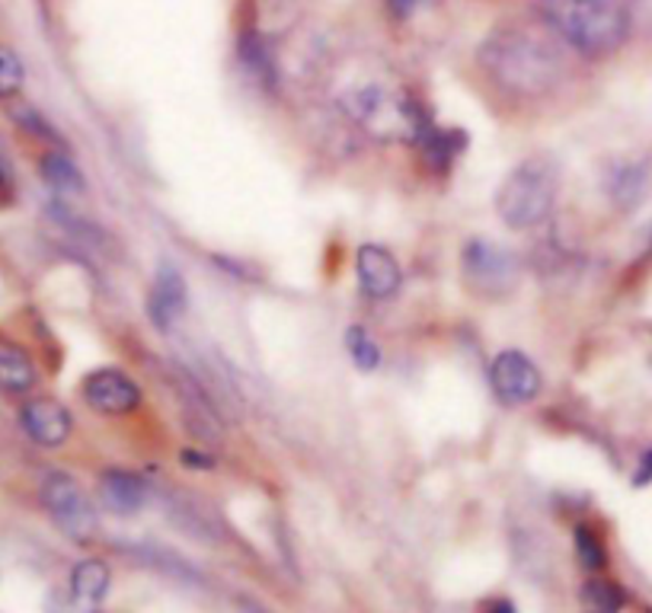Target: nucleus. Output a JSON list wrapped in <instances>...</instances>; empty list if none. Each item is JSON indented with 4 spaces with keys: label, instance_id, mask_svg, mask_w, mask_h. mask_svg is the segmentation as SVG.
<instances>
[{
    "label": "nucleus",
    "instance_id": "obj_9",
    "mask_svg": "<svg viewBox=\"0 0 652 613\" xmlns=\"http://www.w3.org/2000/svg\"><path fill=\"white\" fill-rule=\"evenodd\" d=\"M20 422L39 448H61L71 438V428H74L68 406L52 400V397H35V400L23 402Z\"/></svg>",
    "mask_w": 652,
    "mask_h": 613
},
{
    "label": "nucleus",
    "instance_id": "obj_20",
    "mask_svg": "<svg viewBox=\"0 0 652 613\" xmlns=\"http://www.w3.org/2000/svg\"><path fill=\"white\" fill-rule=\"evenodd\" d=\"M575 556L582 562V569H589V572H601L608 565V550H604L601 537L585 524L575 528Z\"/></svg>",
    "mask_w": 652,
    "mask_h": 613
},
{
    "label": "nucleus",
    "instance_id": "obj_24",
    "mask_svg": "<svg viewBox=\"0 0 652 613\" xmlns=\"http://www.w3.org/2000/svg\"><path fill=\"white\" fill-rule=\"evenodd\" d=\"M183 463H190V470H212L215 467V460L208 453L198 451H183Z\"/></svg>",
    "mask_w": 652,
    "mask_h": 613
},
{
    "label": "nucleus",
    "instance_id": "obj_10",
    "mask_svg": "<svg viewBox=\"0 0 652 613\" xmlns=\"http://www.w3.org/2000/svg\"><path fill=\"white\" fill-rule=\"evenodd\" d=\"M355 272H358V282H361L365 294L375 300L394 297L404 285V272H400V263L394 259V253H387L384 246H375V243L358 246Z\"/></svg>",
    "mask_w": 652,
    "mask_h": 613
},
{
    "label": "nucleus",
    "instance_id": "obj_5",
    "mask_svg": "<svg viewBox=\"0 0 652 613\" xmlns=\"http://www.w3.org/2000/svg\"><path fill=\"white\" fill-rule=\"evenodd\" d=\"M42 505L52 514L54 528L78 540V543H86L93 540L96 533V511L90 505L86 492L81 489V482L68 473H49L42 480Z\"/></svg>",
    "mask_w": 652,
    "mask_h": 613
},
{
    "label": "nucleus",
    "instance_id": "obj_21",
    "mask_svg": "<svg viewBox=\"0 0 652 613\" xmlns=\"http://www.w3.org/2000/svg\"><path fill=\"white\" fill-rule=\"evenodd\" d=\"M23 81H27V71H23V61L20 54L7 45H0V100H10L23 90Z\"/></svg>",
    "mask_w": 652,
    "mask_h": 613
},
{
    "label": "nucleus",
    "instance_id": "obj_26",
    "mask_svg": "<svg viewBox=\"0 0 652 613\" xmlns=\"http://www.w3.org/2000/svg\"><path fill=\"white\" fill-rule=\"evenodd\" d=\"M237 607H241L244 613H272L269 607H263L259 601H253V597H246V594H241V597H237Z\"/></svg>",
    "mask_w": 652,
    "mask_h": 613
},
{
    "label": "nucleus",
    "instance_id": "obj_13",
    "mask_svg": "<svg viewBox=\"0 0 652 613\" xmlns=\"http://www.w3.org/2000/svg\"><path fill=\"white\" fill-rule=\"evenodd\" d=\"M35 361L27 348L0 336V390L10 397H27L35 387Z\"/></svg>",
    "mask_w": 652,
    "mask_h": 613
},
{
    "label": "nucleus",
    "instance_id": "obj_28",
    "mask_svg": "<svg viewBox=\"0 0 652 613\" xmlns=\"http://www.w3.org/2000/svg\"><path fill=\"white\" fill-rule=\"evenodd\" d=\"M0 186H3V166H0Z\"/></svg>",
    "mask_w": 652,
    "mask_h": 613
},
{
    "label": "nucleus",
    "instance_id": "obj_8",
    "mask_svg": "<svg viewBox=\"0 0 652 613\" xmlns=\"http://www.w3.org/2000/svg\"><path fill=\"white\" fill-rule=\"evenodd\" d=\"M190 310V292H186V278L183 272L170 263H163L157 268V278L151 285V294H147V314H151V323L161 329V333H170L176 323L186 317Z\"/></svg>",
    "mask_w": 652,
    "mask_h": 613
},
{
    "label": "nucleus",
    "instance_id": "obj_25",
    "mask_svg": "<svg viewBox=\"0 0 652 613\" xmlns=\"http://www.w3.org/2000/svg\"><path fill=\"white\" fill-rule=\"evenodd\" d=\"M636 486H646L652 482V451L643 453V460H640V467H636V477H633Z\"/></svg>",
    "mask_w": 652,
    "mask_h": 613
},
{
    "label": "nucleus",
    "instance_id": "obj_27",
    "mask_svg": "<svg viewBox=\"0 0 652 613\" xmlns=\"http://www.w3.org/2000/svg\"><path fill=\"white\" fill-rule=\"evenodd\" d=\"M483 613H516V607H512L509 601H492V604H487V611Z\"/></svg>",
    "mask_w": 652,
    "mask_h": 613
},
{
    "label": "nucleus",
    "instance_id": "obj_7",
    "mask_svg": "<svg viewBox=\"0 0 652 613\" xmlns=\"http://www.w3.org/2000/svg\"><path fill=\"white\" fill-rule=\"evenodd\" d=\"M83 400L103 416H129L141 406V387L125 371L100 368V371L86 374Z\"/></svg>",
    "mask_w": 652,
    "mask_h": 613
},
{
    "label": "nucleus",
    "instance_id": "obj_4",
    "mask_svg": "<svg viewBox=\"0 0 652 613\" xmlns=\"http://www.w3.org/2000/svg\"><path fill=\"white\" fill-rule=\"evenodd\" d=\"M461 268L467 288L487 300L516 294L518 282H521V263H518L516 253L499 243L483 241V237L463 246Z\"/></svg>",
    "mask_w": 652,
    "mask_h": 613
},
{
    "label": "nucleus",
    "instance_id": "obj_17",
    "mask_svg": "<svg viewBox=\"0 0 652 613\" xmlns=\"http://www.w3.org/2000/svg\"><path fill=\"white\" fill-rule=\"evenodd\" d=\"M582 601L592 613H618L624 607V588L608 582V579H589L582 588Z\"/></svg>",
    "mask_w": 652,
    "mask_h": 613
},
{
    "label": "nucleus",
    "instance_id": "obj_12",
    "mask_svg": "<svg viewBox=\"0 0 652 613\" xmlns=\"http://www.w3.org/2000/svg\"><path fill=\"white\" fill-rule=\"evenodd\" d=\"M100 499L115 514H135L147 502V482L132 470H106L100 477Z\"/></svg>",
    "mask_w": 652,
    "mask_h": 613
},
{
    "label": "nucleus",
    "instance_id": "obj_22",
    "mask_svg": "<svg viewBox=\"0 0 652 613\" xmlns=\"http://www.w3.org/2000/svg\"><path fill=\"white\" fill-rule=\"evenodd\" d=\"M626 17H630V29H640V32L652 35V0H630Z\"/></svg>",
    "mask_w": 652,
    "mask_h": 613
},
{
    "label": "nucleus",
    "instance_id": "obj_2",
    "mask_svg": "<svg viewBox=\"0 0 652 613\" xmlns=\"http://www.w3.org/2000/svg\"><path fill=\"white\" fill-rule=\"evenodd\" d=\"M534 10L543 27L585 58H608L630 35V17L618 0H534Z\"/></svg>",
    "mask_w": 652,
    "mask_h": 613
},
{
    "label": "nucleus",
    "instance_id": "obj_1",
    "mask_svg": "<svg viewBox=\"0 0 652 613\" xmlns=\"http://www.w3.org/2000/svg\"><path fill=\"white\" fill-rule=\"evenodd\" d=\"M480 64L489 81L512 96H543L563 78V58L524 29L492 32L480 45Z\"/></svg>",
    "mask_w": 652,
    "mask_h": 613
},
{
    "label": "nucleus",
    "instance_id": "obj_6",
    "mask_svg": "<svg viewBox=\"0 0 652 613\" xmlns=\"http://www.w3.org/2000/svg\"><path fill=\"white\" fill-rule=\"evenodd\" d=\"M489 380H492L496 397L506 406H524V402L534 400L543 387L538 365L524 351H516V348L496 355V361L489 368Z\"/></svg>",
    "mask_w": 652,
    "mask_h": 613
},
{
    "label": "nucleus",
    "instance_id": "obj_29",
    "mask_svg": "<svg viewBox=\"0 0 652 613\" xmlns=\"http://www.w3.org/2000/svg\"><path fill=\"white\" fill-rule=\"evenodd\" d=\"M650 253H652V237H650Z\"/></svg>",
    "mask_w": 652,
    "mask_h": 613
},
{
    "label": "nucleus",
    "instance_id": "obj_3",
    "mask_svg": "<svg viewBox=\"0 0 652 613\" xmlns=\"http://www.w3.org/2000/svg\"><path fill=\"white\" fill-rule=\"evenodd\" d=\"M557 202V173L543 161H524L502 180L496 192V212L512 231L543 224Z\"/></svg>",
    "mask_w": 652,
    "mask_h": 613
},
{
    "label": "nucleus",
    "instance_id": "obj_11",
    "mask_svg": "<svg viewBox=\"0 0 652 613\" xmlns=\"http://www.w3.org/2000/svg\"><path fill=\"white\" fill-rule=\"evenodd\" d=\"M650 163L643 161H618L611 163V170H608V195H611V202L621 208V212H630V208H636L643 198H646V192H650Z\"/></svg>",
    "mask_w": 652,
    "mask_h": 613
},
{
    "label": "nucleus",
    "instance_id": "obj_15",
    "mask_svg": "<svg viewBox=\"0 0 652 613\" xmlns=\"http://www.w3.org/2000/svg\"><path fill=\"white\" fill-rule=\"evenodd\" d=\"M109 591V565L100 560H83L71 572V594L83 607H93L106 597Z\"/></svg>",
    "mask_w": 652,
    "mask_h": 613
},
{
    "label": "nucleus",
    "instance_id": "obj_23",
    "mask_svg": "<svg viewBox=\"0 0 652 613\" xmlns=\"http://www.w3.org/2000/svg\"><path fill=\"white\" fill-rule=\"evenodd\" d=\"M426 3H429V0H384L387 13H390L394 20H409V17H416Z\"/></svg>",
    "mask_w": 652,
    "mask_h": 613
},
{
    "label": "nucleus",
    "instance_id": "obj_19",
    "mask_svg": "<svg viewBox=\"0 0 652 613\" xmlns=\"http://www.w3.org/2000/svg\"><path fill=\"white\" fill-rule=\"evenodd\" d=\"M346 351L353 355L358 371H378L380 368V348L365 326H349L346 329Z\"/></svg>",
    "mask_w": 652,
    "mask_h": 613
},
{
    "label": "nucleus",
    "instance_id": "obj_14",
    "mask_svg": "<svg viewBox=\"0 0 652 613\" xmlns=\"http://www.w3.org/2000/svg\"><path fill=\"white\" fill-rule=\"evenodd\" d=\"M237 52H241V64L246 68V74L259 83L263 90L275 93L278 90V68H275V58L269 52V42L256 29H246L244 35H241Z\"/></svg>",
    "mask_w": 652,
    "mask_h": 613
},
{
    "label": "nucleus",
    "instance_id": "obj_16",
    "mask_svg": "<svg viewBox=\"0 0 652 613\" xmlns=\"http://www.w3.org/2000/svg\"><path fill=\"white\" fill-rule=\"evenodd\" d=\"M39 173H42V180L58 195H83L86 192V180H83V173L78 170V163L71 161L68 154H61V151H49L39 161Z\"/></svg>",
    "mask_w": 652,
    "mask_h": 613
},
{
    "label": "nucleus",
    "instance_id": "obj_18",
    "mask_svg": "<svg viewBox=\"0 0 652 613\" xmlns=\"http://www.w3.org/2000/svg\"><path fill=\"white\" fill-rule=\"evenodd\" d=\"M129 553H135L137 560H144L147 565H154V569H163L166 575H176V579H183V582H202V575L192 572L190 562H183L176 553H166L161 546L141 543V546H129Z\"/></svg>",
    "mask_w": 652,
    "mask_h": 613
}]
</instances>
